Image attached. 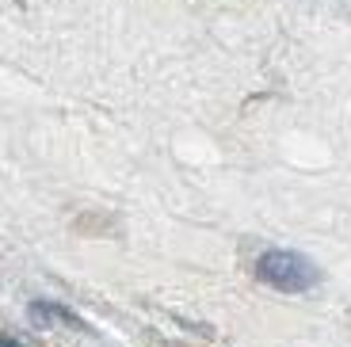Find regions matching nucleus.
Instances as JSON below:
<instances>
[{"instance_id":"1","label":"nucleus","mask_w":351,"mask_h":347,"mask_svg":"<svg viewBox=\"0 0 351 347\" xmlns=\"http://www.w3.org/2000/svg\"><path fill=\"white\" fill-rule=\"evenodd\" d=\"M256 275L267 283V287L282 290V294H306L309 287H317V267L298 256V252H287V248H275V252H263L260 263H256Z\"/></svg>"},{"instance_id":"2","label":"nucleus","mask_w":351,"mask_h":347,"mask_svg":"<svg viewBox=\"0 0 351 347\" xmlns=\"http://www.w3.org/2000/svg\"><path fill=\"white\" fill-rule=\"evenodd\" d=\"M0 347H23L19 339H12V336H0Z\"/></svg>"}]
</instances>
